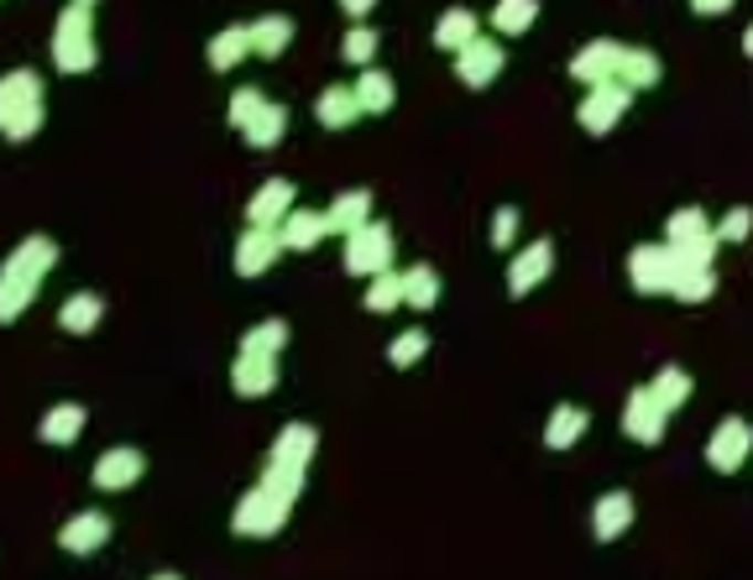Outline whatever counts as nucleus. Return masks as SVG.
Returning a JSON list of instances; mask_svg holds the SVG:
<instances>
[{"label":"nucleus","instance_id":"38","mask_svg":"<svg viewBox=\"0 0 753 580\" xmlns=\"http://www.w3.org/2000/svg\"><path fill=\"white\" fill-rule=\"evenodd\" d=\"M262 481L278 492V497L298 502V492H304V465H283V461H267V471H262Z\"/></svg>","mask_w":753,"mask_h":580},{"label":"nucleus","instance_id":"47","mask_svg":"<svg viewBox=\"0 0 753 580\" xmlns=\"http://www.w3.org/2000/svg\"><path fill=\"white\" fill-rule=\"evenodd\" d=\"M743 53H749V58H753V26H749V32H743Z\"/></svg>","mask_w":753,"mask_h":580},{"label":"nucleus","instance_id":"10","mask_svg":"<svg viewBox=\"0 0 753 580\" xmlns=\"http://www.w3.org/2000/svg\"><path fill=\"white\" fill-rule=\"evenodd\" d=\"M502 63H508L502 42L476 37V42H466V47L456 53V79L466 84V89H487V84L502 74Z\"/></svg>","mask_w":753,"mask_h":580},{"label":"nucleus","instance_id":"19","mask_svg":"<svg viewBox=\"0 0 753 580\" xmlns=\"http://www.w3.org/2000/svg\"><path fill=\"white\" fill-rule=\"evenodd\" d=\"M105 539H110V518L105 513H79V518H68L63 523V534H59V544L68 549V555H95V549H105Z\"/></svg>","mask_w":753,"mask_h":580},{"label":"nucleus","instance_id":"12","mask_svg":"<svg viewBox=\"0 0 753 580\" xmlns=\"http://www.w3.org/2000/svg\"><path fill=\"white\" fill-rule=\"evenodd\" d=\"M670 246H680L686 257L696 261H712L717 257V246H722V236L712 230V221L701 215V210H680V215H670Z\"/></svg>","mask_w":753,"mask_h":580},{"label":"nucleus","instance_id":"22","mask_svg":"<svg viewBox=\"0 0 753 580\" xmlns=\"http://www.w3.org/2000/svg\"><path fill=\"white\" fill-rule=\"evenodd\" d=\"M278 230H283V246H288V251H315L319 240L330 236V221H325L319 210H288V221H283Z\"/></svg>","mask_w":753,"mask_h":580},{"label":"nucleus","instance_id":"5","mask_svg":"<svg viewBox=\"0 0 753 580\" xmlns=\"http://www.w3.org/2000/svg\"><path fill=\"white\" fill-rule=\"evenodd\" d=\"M388 267H393V230L382 221H367L361 230L346 236V272L376 278V272H388Z\"/></svg>","mask_w":753,"mask_h":580},{"label":"nucleus","instance_id":"7","mask_svg":"<svg viewBox=\"0 0 753 580\" xmlns=\"http://www.w3.org/2000/svg\"><path fill=\"white\" fill-rule=\"evenodd\" d=\"M675 272H680V246H638L628 257V278H634L638 293H670Z\"/></svg>","mask_w":753,"mask_h":580},{"label":"nucleus","instance_id":"48","mask_svg":"<svg viewBox=\"0 0 753 580\" xmlns=\"http://www.w3.org/2000/svg\"><path fill=\"white\" fill-rule=\"evenodd\" d=\"M74 6H95V0H74Z\"/></svg>","mask_w":753,"mask_h":580},{"label":"nucleus","instance_id":"32","mask_svg":"<svg viewBox=\"0 0 753 580\" xmlns=\"http://www.w3.org/2000/svg\"><path fill=\"white\" fill-rule=\"evenodd\" d=\"M294 42V21L288 17H262V21H252V47H257V58H283V47Z\"/></svg>","mask_w":753,"mask_h":580},{"label":"nucleus","instance_id":"3","mask_svg":"<svg viewBox=\"0 0 753 580\" xmlns=\"http://www.w3.org/2000/svg\"><path fill=\"white\" fill-rule=\"evenodd\" d=\"M53 63L63 74H89L99 63L95 53V6H63L59 26H53Z\"/></svg>","mask_w":753,"mask_h":580},{"label":"nucleus","instance_id":"41","mask_svg":"<svg viewBox=\"0 0 753 580\" xmlns=\"http://www.w3.org/2000/svg\"><path fill=\"white\" fill-rule=\"evenodd\" d=\"M424 351H429V335H424V330H403V335H393V345H388V361H393V366H414V361H424Z\"/></svg>","mask_w":753,"mask_h":580},{"label":"nucleus","instance_id":"11","mask_svg":"<svg viewBox=\"0 0 753 580\" xmlns=\"http://www.w3.org/2000/svg\"><path fill=\"white\" fill-rule=\"evenodd\" d=\"M283 251H288V246H283L278 225H252V230L236 240V272H241V278H262V272H267Z\"/></svg>","mask_w":753,"mask_h":580},{"label":"nucleus","instance_id":"13","mask_svg":"<svg viewBox=\"0 0 753 580\" xmlns=\"http://www.w3.org/2000/svg\"><path fill=\"white\" fill-rule=\"evenodd\" d=\"M231 382H236L241 398H267L278 387V356L273 351H241L236 366H231Z\"/></svg>","mask_w":753,"mask_h":580},{"label":"nucleus","instance_id":"26","mask_svg":"<svg viewBox=\"0 0 753 580\" xmlns=\"http://www.w3.org/2000/svg\"><path fill=\"white\" fill-rule=\"evenodd\" d=\"M476 37H481V21H476L466 6H450L435 26V47H445V53H460V47L476 42Z\"/></svg>","mask_w":753,"mask_h":580},{"label":"nucleus","instance_id":"14","mask_svg":"<svg viewBox=\"0 0 753 580\" xmlns=\"http://www.w3.org/2000/svg\"><path fill=\"white\" fill-rule=\"evenodd\" d=\"M141 471H147V461H141V450H126V444H116V450H105L95 461V471H89V481H95L99 492H126V486H137Z\"/></svg>","mask_w":753,"mask_h":580},{"label":"nucleus","instance_id":"29","mask_svg":"<svg viewBox=\"0 0 753 580\" xmlns=\"http://www.w3.org/2000/svg\"><path fill=\"white\" fill-rule=\"evenodd\" d=\"M617 84H628V89H655L659 58L649 53V47H623V58H617Z\"/></svg>","mask_w":753,"mask_h":580},{"label":"nucleus","instance_id":"37","mask_svg":"<svg viewBox=\"0 0 753 580\" xmlns=\"http://www.w3.org/2000/svg\"><path fill=\"white\" fill-rule=\"evenodd\" d=\"M649 387H655V398H659V402H665V408H670V413H675V408H686V398H691V387H696V382L686 377L680 366H659V372H655V382H649Z\"/></svg>","mask_w":753,"mask_h":580},{"label":"nucleus","instance_id":"43","mask_svg":"<svg viewBox=\"0 0 753 580\" xmlns=\"http://www.w3.org/2000/svg\"><path fill=\"white\" fill-rule=\"evenodd\" d=\"M749 230H753V210H749V204L728 210V215H722V225H717V236H722V240H749Z\"/></svg>","mask_w":753,"mask_h":580},{"label":"nucleus","instance_id":"34","mask_svg":"<svg viewBox=\"0 0 753 580\" xmlns=\"http://www.w3.org/2000/svg\"><path fill=\"white\" fill-rule=\"evenodd\" d=\"M539 21V0H497L492 6V26L502 37H523Z\"/></svg>","mask_w":753,"mask_h":580},{"label":"nucleus","instance_id":"27","mask_svg":"<svg viewBox=\"0 0 753 580\" xmlns=\"http://www.w3.org/2000/svg\"><path fill=\"white\" fill-rule=\"evenodd\" d=\"M257 47H252V26H225L215 42H210V68L225 74V68H236L241 58H252Z\"/></svg>","mask_w":753,"mask_h":580},{"label":"nucleus","instance_id":"45","mask_svg":"<svg viewBox=\"0 0 753 580\" xmlns=\"http://www.w3.org/2000/svg\"><path fill=\"white\" fill-rule=\"evenodd\" d=\"M696 17H728L733 11V0H691Z\"/></svg>","mask_w":753,"mask_h":580},{"label":"nucleus","instance_id":"30","mask_svg":"<svg viewBox=\"0 0 753 580\" xmlns=\"http://www.w3.org/2000/svg\"><path fill=\"white\" fill-rule=\"evenodd\" d=\"M283 131H288V110L267 100V105L257 110V116H252V126H246L241 137H246V147H257V152H267V147H278V141H283Z\"/></svg>","mask_w":753,"mask_h":580},{"label":"nucleus","instance_id":"20","mask_svg":"<svg viewBox=\"0 0 753 580\" xmlns=\"http://www.w3.org/2000/svg\"><path fill=\"white\" fill-rule=\"evenodd\" d=\"M628 523H634V497L628 492H602L592 507V534L596 539H617V534H628Z\"/></svg>","mask_w":753,"mask_h":580},{"label":"nucleus","instance_id":"16","mask_svg":"<svg viewBox=\"0 0 753 580\" xmlns=\"http://www.w3.org/2000/svg\"><path fill=\"white\" fill-rule=\"evenodd\" d=\"M617 58H623V42H613V37L586 42V47H581V53L571 58V79H581V84H607V79H617Z\"/></svg>","mask_w":753,"mask_h":580},{"label":"nucleus","instance_id":"39","mask_svg":"<svg viewBox=\"0 0 753 580\" xmlns=\"http://www.w3.org/2000/svg\"><path fill=\"white\" fill-rule=\"evenodd\" d=\"M283 341H288V324H283V320H262L257 330H246V335H241V351H273V356H278Z\"/></svg>","mask_w":753,"mask_h":580},{"label":"nucleus","instance_id":"24","mask_svg":"<svg viewBox=\"0 0 753 580\" xmlns=\"http://www.w3.org/2000/svg\"><path fill=\"white\" fill-rule=\"evenodd\" d=\"M325 221H330V230H340V236L361 230V225L372 221V194H367V189H346V194L325 210Z\"/></svg>","mask_w":753,"mask_h":580},{"label":"nucleus","instance_id":"21","mask_svg":"<svg viewBox=\"0 0 753 580\" xmlns=\"http://www.w3.org/2000/svg\"><path fill=\"white\" fill-rule=\"evenodd\" d=\"M680 303H707L717 293V272H712V261H696L680 251V272H675V288H670Z\"/></svg>","mask_w":753,"mask_h":580},{"label":"nucleus","instance_id":"17","mask_svg":"<svg viewBox=\"0 0 753 580\" xmlns=\"http://www.w3.org/2000/svg\"><path fill=\"white\" fill-rule=\"evenodd\" d=\"M315 116H319V126H325V131H346V126H357V116H367V110H361L357 84H351V89H346V84H330V89H319Z\"/></svg>","mask_w":753,"mask_h":580},{"label":"nucleus","instance_id":"35","mask_svg":"<svg viewBox=\"0 0 753 580\" xmlns=\"http://www.w3.org/2000/svg\"><path fill=\"white\" fill-rule=\"evenodd\" d=\"M367 314H388V309H397V303H409V288H403V272H376L372 288H367Z\"/></svg>","mask_w":753,"mask_h":580},{"label":"nucleus","instance_id":"1","mask_svg":"<svg viewBox=\"0 0 753 580\" xmlns=\"http://www.w3.org/2000/svg\"><path fill=\"white\" fill-rule=\"evenodd\" d=\"M53 267H59V240H47V236L21 240L17 251H11V261H6V272H0V320H17Z\"/></svg>","mask_w":753,"mask_h":580},{"label":"nucleus","instance_id":"8","mask_svg":"<svg viewBox=\"0 0 753 580\" xmlns=\"http://www.w3.org/2000/svg\"><path fill=\"white\" fill-rule=\"evenodd\" d=\"M665 423H670V408L655 398V387H638V393H628V402H623V434L638 444H659L665 440Z\"/></svg>","mask_w":753,"mask_h":580},{"label":"nucleus","instance_id":"9","mask_svg":"<svg viewBox=\"0 0 753 580\" xmlns=\"http://www.w3.org/2000/svg\"><path fill=\"white\" fill-rule=\"evenodd\" d=\"M753 455V423L743 419H722L712 429V440H707V465L722 471V476H733L738 465Z\"/></svg>","mask_w":753,"mask_h":580},{"label":"nucleus","instance_id":"40","mask_svg":"<svg viewBox=\"0 0 753 580\" xmlns=\"http://www.w3.org/2000/svg\"><path fill=\"white\" fill-rule=\"evenodd\" d=\"M340 53H346V63H361V68H367V63L376 58V32L367 21H357V26L346 32V42H340Z\"/></svg>","mask_w":753,"mask_h":580},{"label":"nucleus","instance_id":"25","mask_svg":"<svg viewBox=\"0 0 753 580\" xmlns=\"http://www.w3.org/2000/svg\"><path fill=\"white\" fill-rule=\"evenodd\" d=\"M586 423H592V413H586V408L560 402L555 413H550V423H544V444H550V450H571V444L586 434Z\"/></svg>","mask_w":753,"mask_h":580},{"label":"nucleus","instance_id":"36","mask_svg":"<svg viewBox=\"0 0 753 580\" xmlns=\"http://www.w3.org/2000/svg\"><path fill=\"white\" fill-rule=\"evenodd\" d=\"M403 288H409V303H414V309H435L439 303V272L429 261L409 267V272H403Z\"/></svg>","mask_w":753,"mask_h":580},{"label":"nucleus","instance_id":"46","mask_svg":"<svg viewBox=\"0 0 753 580\" xmlns=\"http://www.w3.org/2000/svg\"><path fill=\"white\" fill-rule=\"evenodd\" d=\"M340 6H346V11H351V17H367V11H372V6H376V0H340Z\"/></svg>","mask_w":753,"mask_h":580},{"label":"nucleus","instance_id":"28","mask_svg":"<svg viewBox=\"0 0 753 580\" xmlns=\"http://www.w3.org/2000/svg\"><path fill=\"white\" fill-rule=\"evenodd\" d=\"M357 95H361V110L367 116H382V110H393V100H397V84H393V74H382V68H361V79H357Z\"/></svg>","mask_w":753,"mask_h":580},{"label":"nucleus","instance_id":"15","mask_svg":"<svg viewBox=\"0 0 753 580\" xmlns=\"http://www.w3.org/2000/svg\"><path fill=\"white\" fill-rule=\"evenodd\" d=\"M550 272H555V246H550V240H534V246H523L513 257V267H508V293L523 299V293H529L534 282H544Z\"/></svg>","mask_w":753,"mask_h":580},{"label":"nucleus","instance_id":"33","mask_svg":"<svg viewBox=\"0 0 753 580\" xmlns=\"http://www.w3.org/2000/svg\"><path fill=\"white\" fill-rule=\"evenodd\" d=\"M315 444H319V434L309 429V423H288V429L278 434V444H273V461H283V465H309Z\"/></svg>","mask_w":753,"mask_h":580},{"label":"nucleus","instance_id":"23","mask_svg":"<svg viewBox=\"0 0 753 580\" xmlns=\"http://www.w3.org/2000/svg\"><path fill=\"white\" fill-rule=\"evenodd\" d=\"M84 402H59V408H47L42 413V423H38V434H42V444H74L84 434Z\"/></svg>","mask_w":753,"mask_h":580},{"label":"nucleus","instance_id":"42","mask_svg":"<svg viewBox=\"0 0 753 580\" xmlns=\"http://www.w3.org/2000/svg\"><path fill=\"white\" fill-rule=\"evenodd\" d=\"M262 105H267V100H262V89H236V100H231V126H236V131H246Z\"/></svg>","mask_w":753,"mask_h":580},{"label":"nucleus","instance_id":"18","mask_svg":"<svg viewBox=\"0 0 753 580\" xmlns=\"http://www.w3.org/2000/svg\"><path fill=\"white\" fill-rule=\"evenodd\" d=\"M288 210H294V183L273 179L252 194V204H246V225H283L288 221Z\"/></svg>","mask_w":753,"mask_h":580},{"label":"nucleus","instance_id":"31","mask_svg":"<svg viewBox=\"0 0 753 580\" xmlns=\"http://www.w3.org/2000/svg\"><path fill=\"white\" fill-rule=\"evenodd\" d=\"M99 320H105V299H99V293H74V299L59 309V324L68 335H89Z\"/></svg>","mask_w":753,"mask_h":580},{"label":"nucleus","instance_id":"6","mask_svg":"<svg viewBox=\"0 0 753 580\" xmlns=\"http://www.w3.org/2000/svg\"><path fill=\"white\" fill-rule=\"evenodd\" d=\"M634 105V89L628 84H617V79H607V84H586V100L575 105V120H581V131H592V137H607L617 126V116Z\"/></svg>","mask_w":753,"mask_h":580},{"label":"nucleus","instance_id":"2","mask_svg":"<svg viewBox=\"0 0 753 580\" xmlns=\"http://www.w3.org/2000/svg\"><path fill=\"white\" fill-rule=\"evenodd\" d=\"M42 116H47V105H42L38 74H32V68L6 74V79H0V126H6V137L26 141L32 131H42Z\"/></svg>","mask_w":753,"mask_h":580},{"label":"nucleus","instance_id":"44","mask_svg":"<svg viewBox=\"0 0 753 580\" xmlns=\"http://www.w3.org/2000/svg\"><path fill=\"white\" fill-rule=\"evenodd\" d=\"M487 240H492L497 251H508L518 240V210H497L492 215V230H487Z\"/></svg>","mask_w":753,"mask_h":580},{"label":"nucleus","instance_id":"4","mask_svg":"<svg viewBox=\"0 0 753 580\" xmlns=\"http://www.w3.org/2000/svg\"><path fill=\"white\" fill-rule=\"evenodd\" d=\"M288 507H294V502L278 497L267 481H257V486L236 502V518H231V528H236L241 539H267V534H278L283 523H288Z\"/></svg>","mask_w":753,"mask_h":580}]
</instances>
